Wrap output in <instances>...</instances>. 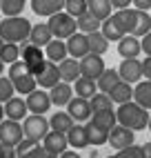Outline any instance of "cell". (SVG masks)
<instances>
[{"label":"cell","instance_id":"cell-41","mask_svg":"<svg viewBox=\"0 0 151 158\" xmlns=\"http://www.w3.org/2000/svg\"><path fill=\"white\" fill-rule=\"evenodd\" d=\"M14 96H16V89L11 85V80L0 76V105H5L7 100H11Z\"/></svg>","mask_w":151,"mask_h":158},{"label":"cell","instance_id":"cell-47","mask_svg":"<svg viewBox=\"0 0 151 158\" xmlns=\"http://www.w3.org/2000/svg\"><path fill=\"white\" fill-rule=\"evenodd\" d=\"M129 5H133V0H111V7L116 11H120V9H129Z\"/></svg>","mask_w":151,"mask_h":158},{"label":"cell","instance_id":"cell-30","mask_svg":"<svg viewBox=\"0 0 151 158\" xmlns=\"http://www.w3.org/2000/svg\"><path fill=\"white\" fill-rule=\"evenodd\" d=\"M73 89H76V96H78V98H87V100L98 94V85H96V80L82 78V76L73 82Z\"/></svg>","mask_w":151,"mask_h":158},{"label":"cell","instance_id":"cell-40","mask_svg":"<svg viewBox=\"0 0 151 158\" xmlns=\"http://www.w3.org/2000/svg\"><path fill=\"white\" fill-rule=\"evenodd\" d=\"M64 14H69L71 18L78 20L80 16L87 14V0H67L64 2Z\"/></svg>","mask_w":151,"mask_h":158},{"label":"cell","instance_id":"cell-25","mask_svg":"<svg viewBox=\"0 0 151 158\" xmlns=\"http://www.w3.org/2000/svg\"><path fill=\"white\" fill-rule=\"evenodd\" d=\"M113 102H118V105H124V102H131L133 100V87L129 85V82H124V80H120L118 85L107 94Z\"/></svg>","mask_w":151,"mask_h":158},{"label":"cell","instance_id":"cell-20","mask_svg":"<svg viewBox=\"0 0 151 158\" xmlns=\"http://www.w3.org/2000/svg\"><path fill=\"white\" fill-rule=\"evenodd\" d=\"M58 71H60V80L62 82H76L80 78V60L76 58H64L60 65H58Z\"/></svg>","mask_w":151,"mask_h":158},{"label":"cell","instance_id":"cell-8","mask_svg":"<svg viewBox=\"0 0 151 158\" xmlns=\"http://www.w3.org/2000/svg\"><path fill=\"white\" fill-rule=\"evenodd\" d=\"M118 73H120V80L129 82V85H138L140 80H142V60L138 58H127L120 62V67H118Z\"/></svg>","mask_w":151,"mask_h":158},{"label":"cell","instance_id":"cell-55","mask_svg":"<svg viewBox=\"0 0 151 158\" xmlns=\"http://www.w3.org/2000/svg\"><path fill=\"white\" fill-rule=\"evenodd\" d=\"M147 127H149V131H151V118H149V125H147Z\"/></svg>","mask_w":151,"mask_h":158},{"label":"cell","instance_id":"cell-44","mask_svg":"<svg viewBox=\"0 0 151 158\" xmlns=\"http://www.w3.org/2000/svg\"><path fill=\"white\" fill-rule=\"evenodd\" d=\"M29 158H53V156H51V154L45 149V147L38 143V145L34 147V152H31V156H29Z\"/></svg>","mask_w":151,"mask_h":158},{"label":"cell","instance_id":"cell-2","mask_svg":"<svg viewBox=\"0 0 151 158\" xmlns=\"http://www.w3.org/2000/svg\"><path fill=\"white\" fill-rule=\"evenodd\" d=\"M29 34H31V23L22 16H16V18H5L0 23V38L5 43H25L29 40Z\"/></svg>","mask_w":151,"mask_h":158},{"label":"cell","instance_id":"cell-5","mask_svg":"<svg viewBox=\"0 0 151 158\" xmlns=\"http://www.w3.org/2000/svg\"><path fill=\"white\" fill-rule=\"evenodd\" d=\"M22 131H25V138H31L34 143H40V140H45V136L51 131V127H49V120L45 116L29 114L22 120Z\"/></svg>","mask_w":151,"mask_h":158},{"label":"cell","instance_id":"cell-19","mask_svg":"<svg viewBox=\"0 0 151 158\" xmlns=\"http://www.w3.org/2000/svg\"><path fill=\"white\" fill-rule=\"evenodd\" d=\"M53 40V34L47 23H40V25H31V34H29V43L36 45V47H47Z\"/></svg>","mask_w":151,"mask_h":158},{"label":"cell","instance_id":"cell-56","mask_svg":"<svg viewBox=\"0 0 151 158\" xmlns=\"http://www.w3.org/2000/svg\"><path fill=\"white\" fill-rule=\"evenodd\" d=\"M107 158H116V156H107Z\"/></svg>","mask_w":151,"mask_h":158},{"label":"cell","instance_id":"cell-15","mask_svg":"<svg viewBox=\"0 0 151 158\" xmlns=\"http://www.w3.org/2000/svg\"><path fill=\"white\" fill-rule=\"evenodd\" d=\"M27 116H29L27 100H22L20 96H14L11 100H7V102H5V118L20 123V120H25Z\"/></svg>","mask_w":151,"mask_h":158},{"label":"cell","instance_id":"cell-22","mask_svg":"<svg viewBox=\"0 0 151 158\" xmlns=\"http://www.w3.org/2000/svg\"><path fill=\"white\" fill-rule=\"evenodd\" d=\"M67 143H69V147H73V149H84V147H89L87 127H84V125H78V123H76L73 127L67 131Z\"/></svg>","mask_w":151,"mask_h":158},{"label":"cell","instance_id":"cell-49","mask_svg":"<svg viewBox=\"0 0 151 158\" xmlns=\"http://www.w3.org/2000/svg\"><path fill=\"white\" fill-rule=\"evenodd\" d=\"M142 78L151 80V58H149V56L142 60Z\"/></svg>","mask_w":151,"mask_h":158},{"label":"cell","instance_id":"cell-14","mask_svg":"<svg viewBox=\"0 0 151 158\" xmlns=\"http://www.w3.org/2000/svg\"><path fill=\"white\" fill-rule=\"evenodd\" d=\"M64 2L67 0H31V9L36 16H56L60 11H64Z\"/></svg>","mask_w":151,"mask_h":158},{"label":"cell","instance_id":"cell-4","mask_svg":"<svg viewBox=\"0 0 151 158\" xmlns=\"http://www.w3.org/2000/svg\"><path fill=\"white\" fill-rule=\"evenodd\" d=\"M47 25H49V29H51V34H53V38H56V40H67V38H71L76 31H78L76 18H71L69 14H64V11L51 16V18L47 20Z\"/></svg>","mask_w":151,"mask_h":158},{"label":"cell","instance_id":"cell-39","mask_svg":"<svg viewBox=\"0 0 151 158\" xmlns=\"http://www.w3.org/2000/svg\"><path fill=\"white\" fill-rule=\"evenodd\" d=\"M25 9V0H0V11L7 18H16L22 14Z\"/></svg>","mask_w":151,"mask_h":158},{"label":"cell","instance_id":"cell-54","mask_svg":"<svg viewBox=\"0 0 151 158\" xmlns=\"http://www.w3.org/2000/svg\"><path fill=\"white\" fill-rule=\"evenodd\" d=\"M2 45H5V40H2V38H0V49H2Z\"/></svg>","mask_w":151,"mask_h":158},{"label":"cell","instance_id":"cell-31","mask_svg":"<svg viewBox=\"0 0 151 158\" xmlns=\"http://www.w3.org/2000/svg\"><path fill=\"white\" fill-rule=\"evenodd\" d=\"M84 127H87V136H89V145H91V147H102V145L109 143V131L96 127L91 120L84 123Z\"/></svg>","mask_w":151,"mask_h":158},{"label":"cell","instance_id":"cell-12","mask_svg":"<svg viewBox=\"0 0 151 158\" xmlns=\"http://www.w3.org/2000/svg\"><path fill=\"white\" fill-rule=\"evenodd\" d=\"M67 51H69V58H76V60H82L84 56H89V40L84 34L76 31L71 38H67Z\"/></svg>","mask_w":151,"mask_h":158},{"label":"cell","instance_id":"cell-52","mask_svg":"<svg viewBox=\"0 0 151 158\" xmlns=\"http://www.w3.org/2000/svg\"><path fill=\"white\" fill-rule=\"evenodd\" d=\"M5 120V105H0V123Z\"/></svg>","mask_w":151,"mask_h":158},{"label":"cell","instance_id":"cell-53","mask_svg":"<svg viewBox=\"0 0 151 158\" xmlns=\"http://www.w3.org/2000/svg\"><path fill=\"white\" fill-rule=\"evenodd\" d=\"M2 71H5V62L0 60V76H2Z\"/></svg>","mask_w":151,"mask_h":158},{"label":"cell","instance_id":"cell-18","mask_svg":"<svg viewBox=\"0 0 151 158\" xmlns=\"http://www.w3.org/2000/svg\"><path fill=\"white\" fill-rule=\"evenodd\" d=\"M100 34L107 38V40H111V43H120V40L127 36L124 34V29L120 27V23L113 18V14L107 18V20H102V25H100Z\"/></svg>","mask_w":151,"mask_h":158},{"label":"cell","instance_id":"cell-38","mask_svg":"<svg viewBox=\"0 0 151 158\" xmlns=\"http://www.w3.org/2000/svg\"><path fill=\"white\" fill-rule=\"evenodd\" d=\"M0 60L5 65H14V62L20 60V45H14V43H5L2 49H0Z\"/></svg>","mask_w":151,"mask_h":158},{"label":"cell","instance_id":"cell-34","mask_svg":"<svg viewBox=\"0 0 151 158\" xmlns=\"http://www.w3.org/2000/svg\"><path fill=\"white\" fill-rule=\"evenodd\" d=\"M76 25H78V31H80V34L89 36V34H93V31H100V25H102V23L87 11L84 16H80L78 20H76Z\"/></svg>","mask_w":151,"mask_h":158},{"label":"cell","instance_id":"cell-9","mask_svg":"<svg viewBox=\"0 0 151 158\" xmlns=\"http://www.w3.org/2000/svg\"><path fill=\"white\" fill-rule=\"evenodd\" d=\"M25 100H27V109H29V114H36V116L47 114L49 107H51L49 91H45V89H36V91H31Z\"/></svg>","mask_w":151,"mask_h":158},{"label":"cell","instance_id":"cell-26","mask_svg":"<svg viewBox=\"0 0 151 158\" xmlns=\"http://www.w3.org/2000/svg\"><path fill=\"white\" fill-rule=\"evenodd\" d=\"M111 9H113L111 7V0H87V11L93 18H98L100 23L111 16Z\"/></svg>","mask_w":151,"mask_h":158},{"label":"cell","instance_id":"cell-17","mask_svg":"<svg viewBox=\"0 0 151 158\" xmlns=\"http://www.w3.org/2000/svg\"><path fill=\"white\" fill-rule=\"evenodd\" d=\"M49 98H51V105H56V107H67L73 98V87L69 82H58L56 87L49 89Z\"/></svg>","mask_w":151,"mask_h":158},{"label":"cell","instance_id":"cell-13","mask_svg":"<svg viewBox=\"0 0 151 158\" xmlns=\"http://www.w3.org/2000/svg\"><path fill=\"white\" fill-rule=\"evenodd\" d=\"M42 147L53 156V158H60L64 152H67V147H69V143H67V134H58V131H49L47 136H45V140H42Z\"/></svg>","mask_w":151,"mask_h":158},{"label":"cell","instance_id":"cell-32","mask_svg":"<svg viewBox=\"0 0 151 158\" xmlns=\"http://www.w3.org/2000/svg\"><path fill=\"white\" fill-rule=\"evenodd\" d=\"M91 123L96 125V127H100L104 131H111L116 125H118V118H116V111H98V114H93L91 116Z\"/></svg>","mask_w":151,"mask_h":158},{"label":"cell","instance_id":"cell-16","mask_svg":"<svg viewBox=\"0 0 151 158\" xmlns=\"http://www.w3.org/2000/svg\"><path fill=\"white\" fill-rule=\"evenodd\" d=\"M36 80H38L40 89H51V87H56L58 82H60L58 65H56V62H51V60H47V62H45V69L36 76Z\"/></svg>","mask_w":151,"mask_h":158},{"label":"cell","instance_id":"cell-7","mask_svg":"<svg viewBox=\"0 0 151 158\" xmlns=\"http://www.w3.org/2000/svg\"><path fill=\"white\" fill-rule=\"evenodd\" d=\"M104 60L102 56H96V54H89L80 60V76L82 78H89V80H98L104 71Z\"/></svg>","mask_w":151,"mask_h":158},{"label":"cell","instance_id":"cell-24","mask_svg":"<svg viewBox=\"0 0 151 158\" xmlns=\"http://www.w3.org/2000/svg\"><path fill=\"white\" fill-rule=\"evenodd\" d=\"M133 102L142 109H151V80H140L133 87Z\"/></svg>","mask_w":151,"mask_h":158},{"label":"cell","instance_id":"cell-50","mask_svg":"<svg viewBox=\"0 0 151 158\" xmlns=\"http://www.w3.org/2000/svg\"><path fill=\"white\" fill-rule=\"evenodd\" d=\"M60 158H80V154H78V152H73V149H67Z\"/></svg>","mask_w":151,"mask_h":158},{"label":"cell","instance_id":"cell-21","mask_svg":"<svg viewBox=\"0 0 151 158\" xmlns=\"http://www.w3.org/2000/svg\"><path fill=\"white\" fill-rule=\"evenodd\" d=\"M140 51H142V45H140V38L136 36H124L120 43H118V54H120L124 60L127 58H138L140 56Z\"/></svg>","mask_w":151,"mask_h":158},{"label":"cell","instance_id":"cell-6","mask_svg":"<svg viewBox=\"0 0 151 158\" xmlns=\"http://www.w3.org/2000/svg\"><path fill=\"white\" fill-rule=\"evenodd\" d=\"M22 138H25V131H22V125L20 123L9 120V118H5L2 123H0V143L2 145L16 147Z\"/></svg>","mask_w":151,"mask_h":158},{"label":"cell","instance_id":"cell-27","mask_svg":"<svg viewBox=\"0 0 151 158\" xmlns=\"http://www.w3.org/2000/svg\"><path fill=\"white\" fill-rule=\"evenodd\" d=\"M73 118L67 114V111H56L49 118V127H51V131H58V134H67L71 127H73Z\"/></svg>","mask_w":151,"mask_h":158},{"label":"cell","instance_id":"cell-46","mask_svg":"<svg viewBox=\"0 0 151 158\" xmlns=\"http://www.w3.org/2000/svg\"><path fill=\"white\" fill-rule=\"evenodd\" d=\"M140 45H142V51H145V54L151 58V31H149V34H147L145 38H140Z\"/></svg>","mask_w":151,"mask_h":158},{"label":"cell","instance_id":"cell-11","mask_svg":"<svg viewBox=\"0 0 151 158\" xmlns=\"http://www.w3.org/2000/svg\"><path fill=\"white\" fill-rule=\"evenodd\" d=\"M133 140H136V131L122 127V125H116V127L109 131V145L113 147V149H118V152H120V149H127V147H131V145H136Z\"/></svg>","mask_w":151,"mask_h":158},{"label":"cell","instance_id":"cell-33","mask_svg":"<svg viewBox=\"0 0 151 158\" xmlns=\"http://www.w3.org/2000/svg\"><path fill=\"white\" fill-rule=\"evenodd\" d=\"M149 31H151V16H149V11H138L136 9V25H133L131 36L145 38Z\"/></svg>","mask_w":151,"mask_h":158},{"label":"cell","instance_id":"cell-28","mask_svg":"<svg viewBox=\"0 0 151 158\" xmlns=\"http://www.w3.org/2000/svg\"><path fill=\"white\" fill-rule=\"evenodd\" d=\"M20 56H22V62H25L27 67L36 65V62H40V60H45V54H42V49L36 47V45H31L29 40H25V45L20 47Z\"/></svg>","mask_w":151,"mask_h":158},{"label":"cell","instance_id":"cell-45","mask_svg":"<svg viewBox=\"0 0 151 158\" xmlns=\"http://www.w3.org/2000/svg\"><path fill=\"white\" fill-rule=\"evenodd\" d=\"M0 158H18L16 147H9V145H2V143H0Z\"/></svg>","mask_w":151,"mask_h":158},{"label":"cell","instance_id":"cell-1","mask_svg":"<svg viewBox=\"0 0 151 158\" xmlns=\"http://www.w3.org/2000/svg\"><path fill=\"white\" fill-rule=\"evenodd\" d=\"M116 118H118V125H122V127L131 129V131H140V129H147L151 116L147 114V109H142L138 102L131 100L116 109Z\"/></svg>","mask_w":151,"mask_h":158},{"label":"cell","instance_id":"cell-48","mask_svg":"<svg viewBox=\"0 0 151 158\" xmlns=\"http://www.w3.org/2000/svg\"><path fill=\"white\" fill-rule=\"evenodd\" d=\"M133 9H138V11H149L151 0H133Z\"/></svg>","mask_w":151,"mask_h":158},{"label":"cell","instance_id":"cell-10","mask_svg":"<svg viewBox=\"0 0 151 158\" xmlns=\"http://www.w3.org/2000/svg\"><path fill=\"white\" fill-rule=\"evenodd\" d=\"M67 114L73 118V123H89L91 116H93L89 100L87 98H78V96L71 98V102L67 105Z\"/></svg>","mask_w":151,"mask_h":158},{"label":"cell","instance_id":"cell-35","mask_svg":"<svg viewBox=\"0 0 151 158\" xmlns=\"http://www.w3.org/2000/svg\"><path fill=\"white\" fill-rule=\"evenodd\" d=\"M113 18L120 23V27L124 29L127 36L133 31V25H136V9H120V11L113 14Z\"/></svg>","mask_w":151,"mask_h":158},{"label":"cell","instance_id":"cell-3","mask_svg":"<svg viewBox=\"0 0 151 158\" xmlns=\"http://www.w3.org/2000/svg\"><path fill=\"white\" fill-rule=\"evenodd\" d=\"M7 78L11 80L16 94H22V96H29L31 91L38 89V80L34 78V73L29 71V67L25 65L22 60H18V62H14V65H9Z\"/></svg>","mask_w":151,"mask_h":158},{"label":"cell","instance_id":"cell-43","mask_svg":"<svg viewBox=\"0 0 151 158\" xmlns=\"http://www.w3.org/2000/svg\"><path fill=\"white\" fill-rule=\"evenodd\" d=\"M116 158H145V154H142V147L140 145H131L127 149H120L116 154Z\"/></svg>","mask_w":151,"mask_h":158},{"label":"cell","instance_id":"cell-51","mask_svg":"<svg viewBox=\"0 0 151 158\" xmlns=\"http://www.w3.org/2000/svg\"><path fill=\"white\" fill-rule=\"evenodd\" d=\"M142 154H145V158H151V143L142 145Z\"/></svg>","mask_w":151,"mask_h":158},{"label":"cell","instance_id":"cell-36","mask_svg":"<svg viewBox=\"0 0 151 158\" xmlns=\"http://www.w3.org/2000/svg\"><path fill=\"white\" fill-rule=\"evenodd\" d=\"M87 40H89V51H91V54H96V56H102L104 51L109 49V40H107L100 31H93V34H89Z\"/></svg>","mask_w":151,"mask_h":158},{"label":"cell","instance_id":"cell-23","mask_svg":"<svg viewBox=\"0 0 151 158\" xmlns=\"http://www.w3.org/2000/svg\"><path fill=\"white\" fill-rule=\"evenodd\" d=\"M45 56H47V60H51V62H56V65H60L64 58H69L67 43H64V40H56V38H53L51 43L45 47Z\"/></svg>","mask_w":151,"mask_h":158},{"label":"cell","instance_id":"cell-29","mask_svg":"<svg viewBox=\"0 0 151 158\" xmlns=\"http://www.w3.org/2000/svg\"><path fill=\"white\" fill-rule=\"evenodd\" d=\"M118 82H120V73H118V69H104L102 76L96 80V85H98V91L102 94H109Z\"/></svg>","mask_w":151,"mask_h":158},{"label":"cell","instance_id":"cell-37","mask_svg":"<svg viewBox=\"0 0 151 158\" xmlns=\"http://www.w3.org/2000/svg\"><path fill=\"white\" fill-rule=\"evenodd\" d=\"M89 105H91V111L98 114V111H111L113 109V100L107 96V94L98 91L93 98H89Z\"/></svg>","mask_w":151,"mask_h":158},{"label":"cell","instance_id":"cell-42","mask_svg":"<svg viewBox=\"0 0 151 158\" xmlns=\"http://www.w3.org/2000/svg\"><path fill=\"white\" fill-rule=\"evenodd\" d=\"M36 145H38V143H34L31 138H22V140L16 145V154H18V158H29Z\"/></svg>","mask_w":151,"mask_h":158}]
</instances>
